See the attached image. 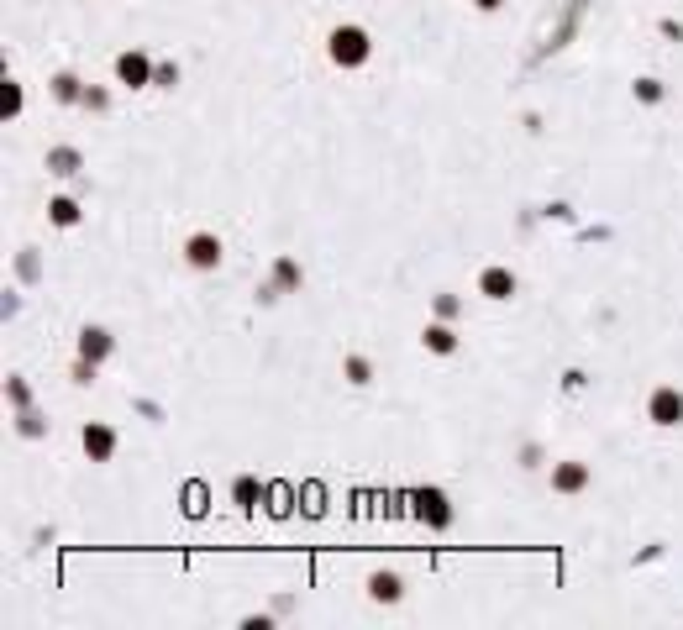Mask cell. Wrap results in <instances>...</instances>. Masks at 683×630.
<instances>
[{"label": "cell", "mask_w": 683, "mask_h": 630, "mask_svg": "<svg viewBox=\"0 0 683 630\" xmlns=\"http://www.w3.org/2000/svg\"><path fill=\"white\" fill-rule=\"evenodd\" d=\"M85 447L95 457H105V452H111V431H85Z\"/></svg>", "instance_id": "6"}, {"label": "cell", "mask_w": 683, "mask_h": 630, "mask_svg": "<svg viewBox=\"0 0 683 630\" xmlns=\"http://www.w3.org/2000/svg\"><path fill=\"white\" fill-rule=\"evenodd\" d=\"M583 484V468H563L557 473V488H579Z\"/></svg>", "instance_id": "7"}, {"label": "cell", "mask_w": 683, "mask_h": 630, "mask_svg": "<svg viewBox=\"0 0 683 630\" xmlns=\"http://www.w3.org/2000/svg\"><path fill=\"white\" fill-rule=\"evenodd\" d=\"M373 594H379V599H394V594H400V583H394V578H379V583H373Z\"/></svg>", "instance_id": "8"}, {"label": "cell", "mask_w": 683, "mask_h": 630, "mask_svg": "<svg viewBox=\"0 0 683 630\" xmlns=\"http://www.w3.org/2000/svg\"><path fill=\"white\" fill-rule=\"evenodd\" d=\"M190 263L194 268H216L221 263V242H216V236H190Z\"/></svg>", "instance_id": "3"}, {"label": "cell", "mask_w": 683, "mask_h": 630, "mask_svg": "<svg viewBox=\"0 0 683 630\" xmlns=\"http://www.w3.org/2000/svg\"><path fill=\"white\" fill-rule=\"evenodd\" d=\"M426 341H431L436 352H447V347H452V337H447V331H426Z\"/></svg>", "instance_id": "9"}, {"label": "cell", "mask_w": 683, "mask_h": 630, "mask_svg": "<svg viewBox=\"0 0 683 630\" xmlns=\"http://www.w3.org/2000/svg\"><path fill=\"white\" fill-rule=\"evenodd\" d=\"M85 352H95V357L105 352V337H100V331H89V337H85Z\"/></svg>", "instance_id": "10"}, {"label": "cell", "mask_w": 683, "mask_h": 630, "mask_svg": "<svg viewBox=\"0 0 683 630\" xmlns=\"http://www.w3.org/2000/svg\"><path fill=\"white\" fill-rule=\"evenodd\" d=\"M121 79L142 85V79H148V63H142V58H121Z\"/></svg>", "instance_id": "5"}, {"label": "cell", "mask_w": 683, "mask_h": 630, "mask_svg": "<svg viewBox=\"0 0 683 630\" xmlns=\"http://www.w3.org/2000/svg\"><path fill=\"white\" fill-rule=\"evenodd\" d=\"M331 58H337V63H363V58H368V37H363L357 27L331 32Z\"/></svg>", "instance_id": "1"}, {"label": "cell", "mask_w": 683, "mask_h": 630, "mask_svg": "<svg viewBox=\"0 0 683 630\" xmlns=\"http://www.w3.org/2000/svg\"><path fill=\"white\" fill-rule=\"evenodd\" d=\"M484 289H489L494 300H505V294L515 289V279H510V273H500V268H489V273H484Z\"/></svg>", "instance_id": "4"}, {"label": "cell", "mask_w": 683, "mask_h": 630, "mask_svg": "<svg viewBox=\"0 0 683 630\" xmlns=\"http://www.w3.org/2000/svg\"><path fill=\"white\" fill-rule=\"evenodd\" d=\"M652 420L657 425H678L683 420V394L678 389H657L652 394Z\"/></svg>", "instance_id": "2"}]
</instances>
